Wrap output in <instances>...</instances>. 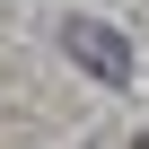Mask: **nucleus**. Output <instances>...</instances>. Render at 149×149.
Here are the masks:
<instances>
[{"label": "nucleus", "instance_id": "nucleus-1", "mask_svg": "<svg viewBox=\"0 0 149 149\" xmlns=\"http://www.w3.org/2000/svg\"><path fill=\"white\" fill-rule=\"evenodd\" d=\"M61 53L79 61V70H97L105 88H123V79H132V44H123L114 26H97V18H70V26H61Z\"/></svg>", "mask_w": 149, "mask_h": 149}, {"label": "nucleus", "instance_id": "nucleus-2", "mask_svg": "<svg viewBox=\"0 0 149 149\" xmlns=\"http://www.w3.org/2000/svg\"><path fill=\"white\" fill-rule=\"evenodd\" d=\"M140 149H149V140H140Z\"/></svg>", "mask_w": 149, "mask_h": 149}]
</instances>
